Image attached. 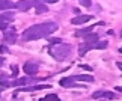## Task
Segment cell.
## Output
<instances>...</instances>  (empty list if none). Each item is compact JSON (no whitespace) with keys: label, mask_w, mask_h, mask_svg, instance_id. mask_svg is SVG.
Instances as JSON below:
<instances>
[{"label":"cell","mask_w":122,"mask_h":101,"mask_svg":"<svg viewBox=\"0 0 122 101\" xmlns=\"http://www.w3.org/2000/svg\"><path fill=\"white\" fill-rule=\"evenodd\" d=\"M118 66H119L121 70H122V62H118Z\"/></svg>","instance_id":"obj_23"},{"label":"cell","mask_w":122,"mask_h":101,"mask_svg":"<svg viewBox=\"0 0 122 101\" xmlns=\"http://www.w3.org/2000/svg\"><path fill=\"white\" fill-rule=\"evenodd\" d=\"M74 80H83V81H93L92 76H74Z\"/></svg>","instance_id":"obj_11"},{"label":"cell","mask_w":122,"mask_h":101,"mask_svg":"<svg viewBox=\"0 0 122 101\" xmlns=\"http://www.w3.org/2000/svg\"><path fill=\"white\" fill-rule=\"evenodd\" d=\"M83 6H91V0H80Z\"/></svg>","instance_id":"obj_18"},{"label":"cell","mask_w":122,"mask_h":101,"mask_svg":"<svg viewBox=\"0 0 122 101\" xmlns=\"http://www.w3.org/2000/svg\"><path fill=\"white\" fill-rule=\"evenodd\" d=\"M33 6V3H30L29 0H20L18 3H15V8H18L20 11H29Z\"/></svg>","instance_id":"obj_4"},{"label":"cell","mask_w":122,"mask_h":101,"mask_svg":"<svg viewBox=\"0 0 122 101\" xmlns=\"http://www.w3.org/2000/svg\"><path fill=\"white\" fill-rule=\"evenodd\" d=\"M44 2H45V3H56L57 0H44Z\"/></svg>","instance_id":"obj_21"},{"label":"cell","mask_w":122,"mask_h":101,"mask_svg":"<svg viewBox=\"0 0 122 101\" xmlns=\"http://www.w3.org/2000/svg\"><path fill=\"white\" fill-rule=\"evenodd\" d=\"M107 47V42H95L92 44V48H106Z\"/></svg>","instance_id":"obj_14"},{"label":"cell","mask_w":122,"mask_h":101,"mask_svg":"<svg viewBox=\"0 0 122 101\" xmlns=\"http://www.w3.org/2000/svg\"><path fill=\"white\" fill-rule=\"evenodd\" d=\"M0 51H3V53H8V48L5 47V45H0Z\"/></svg>","instance_id":"obj_19"},{"label":"cell","mask_w":122,"mask_h":101,"mask_svg":"<svg viewBox=\"0 0 122 101\" xmlns=\"http://www.w3.org/2000/svg\"><path fill=\"white\" fill-rule=\"evenodd\" d=\"M54 30H57V24H56V23H42V24H36V26H32V27L24 30L23 39L35 41V39L44 38V36H48L50 33H53Z\"/></svg>","instance_id":"obj_1"},{"label":"cell","mask_w":122,"mask_h":101,"mask_svg":"<svg viewBox=\"0 0 122 101\" xmlns=\"http://www.w3.org/2000/svg\"><path fill=\"white\" fill-rule=\"evenodd\" d=\"M119 53H122V47H121V50H119Z\"/></svg>","instance_id":"obj_25"},{"label":"cell","mask_w":122,"mask_h":101,"mask_svg":"<svg viewBox=\"0 0 122 101\" xmlns=\"http://www.w3.org/2000/svg\"><path fill=\"white\" fill-rule=\"evenodd\" d=\"M0 29H2V30H6L8 29V23H5V21L0 20Z\"/></svg>","instance_id":"obj_16"},{"label":"cell","mask_w":122,"mask_h":101,"mask_svg":"<svg viewBox=\"0 0 122 101\" xmlns=\"http://www.w3.org/2000/svg\"><path fill=\"white\" fill-rule=\"evenodd\" d=\"M69 51H71V47L69 45H65V44H57V47H53L51 48V56L56 57L57 61H63L65 57H68L69 56Z\"/></svg>","instance_id":"obj_2"},{"label":"cell","mask_w":122,"mask_h":101,"mask_svg":"<svg viewBox=\"0 0 122 101\" xmlns=\"http://www.w3.org/2000/svg\"><path fill=\"white\" fill-rule=\"evenodd\" d=\"M15 8V3L9 2V0H0V9H11Z\"/></svg>","instance_id":"obj_8"},{"label":"cell","mask_w":122,"mask_h":101,"mask_svg":"<svg viewBox=\"0 0 122 101\" xmlns=\"http://www.w3.org/2000/svg\"><path fill=\"white\" fill-rule=\"evenodd\" d=\"M50 42H51V44H60V39H59V38H51Z\"/></svg>","instance_id":"obj_17"},{"label":"cell","mask_w":122,"mask_h":101,"mask_svg":"<svg viewBox=\"0 0 122 101\" xmlns=\"http://www.w3.org/2000/svg\"><path fill=\"white\" fill-rule=\"evenodd\" d=\"M12 71H14V74H17V72H18V68L15 65H12Z\"/></svg>","instance_id":"obj_20"},{"label":"cell","mask_w":122,"mask_h":101,"mask_svg":"<svg viewBox=\"0 0 122 101\" xmlns=\"http://www.w3.org/2000/svg\"><path fill=\"white\" fill-rule=\"evenodd\" d=\"M102 97H106V98H110V100H113L116 95L113 92H102Z\"/></svg>","instance_id":"obj_15"},{"label":"cell","mask_w":122,"mask_h":101,"mask_svg":"<svg viewBox=\"0 0 122 101\" xmlns=\"http://www.w3.org/2000/svg\"><path fill=\"white\" fill-rule=\"evenodd\" d=\"M39 101H62V100H59V97L57 95H47L45 98H42V100H39Z\"/></svg>","instance_id":"obj_12"},{"label":"cell","mask_w":122,"mask_h":101,"mask_svg":"<svg viewBox=\"0 0 122 101\" xmlns=\"http://www.w3.org/2000/svg\"><path fill=\"white\" fill-rule=\"evenodd\" d=\"M98 41V35L97 33H91V35H87L86 38H84V44H95Z\"/></svg>","instance_id":"obj_7"},{"label":"cell","mask_w":122,"mask_h":101,"mask_svg":"<svg viewBox=\"0 0 122 101\" xmlns=\"http://www.w3.org/2000/svg\"><path fill=\"white\" fill-rule=\"evenodd\" d=\"M89 20H92V15H78V17H74L71 23L72 24H83V23H86Z\"/></svg>","instance_id":"obj_5"},{"label":"cell","mask_w":122,"mask_h":101,"mask_svg":"<svg viewBox=\"0 0 122 101\" xmlns=\"http://www.w3.org/2000/svg\"><path fill=\"white\" fill-rule=\"evenodd\" d=\"M35 6H36V12H47V6H44V5H41V3H33Z\"/></svg>","instance_id":"obj_13"},{"label":"cell","mask_w":122,"mask_h":101,"mask_svg":"<svg viewBox=\"0 0 122 101\" xmlns=\"http://www.w3.org/2000/svg\"><path fill=\"white\" fill-rule=\"evenodd\" d=\"M23 70H24V72H26V74L32 76V74H36V72H38V66H36L35 63H30V62H27V63H24Z\"/></svg>","instance_id":"obj_3"},{"label":"cell","mask_w":122,"mask_h":101,"mask_svg":"<svg viewBox=\"0 0 122 101\" xmlns=\"http://www.w3.org/2000/svg\"><path fill=\"white\" fill-rule=\"evenodd\" d=\"M74 85V79L72 77H66V79L60 80V86H72Z\"/></svg>","instance_id":"obj_10"},{"label":"cell","mask_w":122,"mask_h":101,"mask_svg":"<svg viewBox=\"0 0 122 101\" xmlns=\"http://www.w3.org/2000/svg\"><path fill=\"white\" fill-rule=\"evenodd\" d=\"M3 65V57H0V66Z\"/></svg>","instance_id":"obj_22"},{"label":"cell","mask_w":122,"mask_h":101,"mask_svg":"<svg viewBox=\"0 0 122 101\" xmlns=\"http://www.w3.org/2000/svg\"><path fill=\"white\" fill-rule=\"evenodd\" d=\"M91 32H92V27H86V29L77 30V32H76V36H87Z\"/></svg>","instance_id":"obj_9"},{"label":"cell","mask_w":122,"mask_h":101,"mask_svg":"<svg viewBox=\"0 0 122 101\" xmlns=\"http://www.w3.org/2000/svg\"><path fill=\"white\" fill-rule=\"evenodd\" d=\"M15 39H17V36H15V30H14V29H11L9 32L5 30V41H6L8 44H14Z\"/></svg>","instance_id":"obj_6"},{"label":"cell","mask_w":122,"mask_h":101,"mask_svg":"<svg viewBox=\"0 0 122 101\" xmlns=\"http://www.w3.org/2000/svg\"><path fill=\"white\" fill-rule=\"evenodd\" d=\"M116 89H118V91H121V92H122V88H116Z\"/></svg>","instance_id":"obj_24"}]
</instances>
